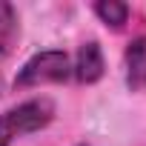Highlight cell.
Masks as SVG:
<instances>
[{"label":"cell","instance_id":"8992f818","mask_svg":"<svg viewBox=\"0 0 146 146\" xmlns=\"http://www.w3.org/2000/svg\"><path fill=\"white\" fill-rule=\"evenodd\" d=\"M92 9L100 17V23H106L109 29H123L126 20H129V6L120 3V0H100V3H95Z\"/></svg>","mask_w":146,"mask_h":146},{"label":"cell","instance_id":"3957f363","mask_svg":"<svg viewBox=\"0 0 146 146\" xmlns=\"http://www.w3.org/2000/svg\"><path fill=\"white\" fill-rule=\"evenodd\" d=\"M103 69H106V63H103V52H100V46L95 43V40H89V43H83L80 49H78V57H75V63H72V75L78 78V83H98L100 78H103Z\"/></svg>","mask_w":146,"mask_h":146},{"label":"cell","instance_id":"52a82bcc","mask_svg":"<svg viewBox=\"0 0 146 146\" xmlns=\"http://www.w3.org/2000/svg\"><path fill=\"white\" fill-rule=\"evenodd\" d=\"M78 146H86V143H78Z\"/></svg>","mask_w":146,"mask_h":146},{"label":"cell","instance_id":"7a4b0ae2","mask_svg":"<svg viewBox=\"0 0 146 146\" xmlns=\"http://www.w3.org/2000/svg\"><path fill=\"white\" fill-rule=\"evenodd\" d=\"M72 78V60L63 49H46L32 54L15 78V86H43V83H63Z\"/></svg>","mask_w":146,"mask_h":146},{"label":"cell","instance_id":"6da1fadb","mask_svg":"<svg viewBox=\"0 0 146 146\" xmlns=\"http://www.w3.org/2000/svg\"><path fill=\"white\" fill-rule=\"evenodd\" d=\"M52 117H54V103L49 98H32L12 106L9 112L0 115V146H12L15 137L49 126Z\"/></svg>","mask_w":146,"mask_h":146},{"label":"cell","instance_id":"277c9868","mask_svg":"<svg viewBox=\"0 0 146 146\" xmlns=\"http://www.w3.org/2000/svg\"><path fill=\"white\" fill-rule=\"evenodd\" d=\"M126 86L129 92L146 89V35L135 37L126 46Z\"/></svg>","mask_w":146,"mask_h":146},{"label":"cell","instance_id":"5b68a950","mask_svg":"<svg viewBox=\"0 0 146 146\" xmlns=\"http://www.w3.org/2000/svg\"><path fill=\"white\" fill-rule=\"evenodd\" d=\"M17 32H20V26H17L15 6L6 3V0H0V60L12 52V46L17 40Z\"/></svg>","mask_w":146,"mask_h":146}]
</instances>
